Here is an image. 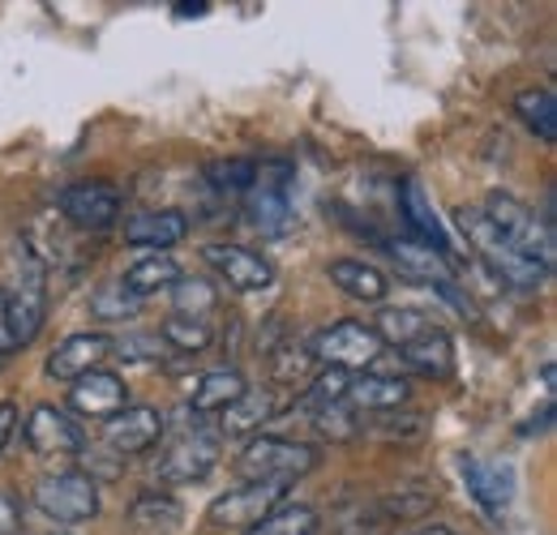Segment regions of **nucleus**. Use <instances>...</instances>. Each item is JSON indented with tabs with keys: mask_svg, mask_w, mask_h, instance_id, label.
<instances>
[{
	"mask_svg": "<svg viewBox=\"0 0 557 535\" xmlns=\"http://www.w3.org/2000/svg\"><path fill=\"white\" fill-rule=\"evenodd\" d=\"M108 356H112V338L99 335V331H82V335H70L57 343V351L48 356V377L77 382V377L95 373Z\"/></svg>",
	"mask_w": 557,
	"mask_h": 535,
	"instance_id": "nucleus-14",
	"label": "nucleus"
},
{
	"mask_svg": "<svg viewBox=\"0 0 557 535\" xmlns=\"http://www.w3.org/2000/svg\"><path fill=\"white\" fill-rule=\"evenodd\" d=\"M181 519H185V510L168 493H141L129 506V523L138 532H172V527H181Z\"/></svg>",
	"mask_w": 557,
	"mask_h": 535,
	"instance_id": "nucleus-26",
	"label": "nucleus"
},
{
	"mask_svg": "<svg viewBox=\"0 0 557 535\" xmlns=\"http://www.w3.org/2000/svg\"><path fill=\"white\" fill-rule=\"evenodd\" d=\"M26 446L44 459H70L86 450V433L82 424H73V415H65L61 407L52 402H39L30 415H26Z\"/></svg>",
	"mask_w": 557,
	"mask_h": 535,
	"instance_id": "nucleus-9",
	"label": "nucleus"
},
{
	"mask_svg": "<svg viewBox=\"0 0 557 535\" xmlns=\"http://www.w3.org/2000/svg\"><path fill=\"white\" fill-rule=\"evenodd\" d=\"M13 428H17V402H0V455L13 437Z\"/></svg>",
	"mask_w": 557,
	"mask_h": 535,
	"instance_id": "nucleus-39",
	"label": "nucleus"
},
{
	"mask_svg": "<svg viewBox=\"0 0 557 535\" xmlns=\"http://www.w3.org/2000/svg\"><path fill=\"white\" fill-rule=\"evenodd\" d=\"M245 535H318V510L309 506H278L271 519H262Z\"/></svg>",
	"mask_w": 557,
	"mask_h": 535,
	"instance_id": "nucleus-30",
	"label": "nucleus"
},
{
	"mask_svg": "<svg viewBox=\"0 0 557 535\" xmlns=\"http://www.w3.org/2000/svg\"><path fill=\"white\" fill-rule=\"evenodd\" d=\"M287 484H240L223 497H214L207 510L210 527L219 532H253L262 519H271L283 506Z\"/></svg>",
	"mask_w": 557,
	"mask_h": 535,
	"instance_id": "nucleus-5",
	"label": "nucleus"
},
{
	"mask_svg": "<svg viewBox=\"0 0 557 535\" xmlns=\"http://www.w3.org/2000/svg\"><path fill=\"white\" fill-rule=\"evenodd\" d=\"M172 300H176V313L181 318H202L207 309H214V287L210 283H202V278H185L181 274V283L172 287Z\"/></svg>",
	"mask_w": 557,
	"mask_h": 535,
	"instance_id": "nucleus-35",
	"label": "nucleus"
},
{
	"mask_svg": "<svg viewBox=\"0 0 557 535\" xmlns=\"http://www.w3.org/2000/svg\"><path fill=\"white\" fill-rule=\"evenodd\" d=\"M176 13H181V17H202L207 4H176Z\"/></svg>",
	"mask_w": 557,
	"mask_h": 535,
	"instance_id": "nucleus-40",
	"label": "nucleus"
},
{
	"mask_svg": "<svg viewBox=\"0 0 557 535\" xmlns=\"http://www.w3.org/2000/svg\"><path fill=\"white\" fill-rule=\"evenodd\" d=\"M249 386H245V377L236 373V369H214V373H202V382L194 386V395H189V407L198 411V415H210V411H227L232 402L240 399Z\"/></svg>",
	"mask_w": 557,
	"mask_h": 535,
	"instance_id": "nucleus-24",
	"label": "nucleus"
},
{
	"mask_svg": "<svg viewBox=\"0 0 557 535\" xmlns=\"http://www.w3.org/2000/svg\"><path fill=\"white\" fill-rule=\"evenodd\" d=\"M429 326H433L429 313H420L412 304H395V309H382V313H377L373 335L382 338V347H386V343H391V347H408V343L424 335Z\"/></svg>",
	"mask_w": 557,
	"mask_h": 535,
	"instance_id": "nucleus-27",
	"label": "nucleus"
},
{
	"mask_svg": "<svg viewBox=\"0 0 557 535\" xmlns=\"http://www.w3.org/2000/svg\"><path fill=\"white\" fill-rule=\"evenodd\" d=\"M455 219H459V232L468 236V245L481 253V262H485L506 287H515V291H536V287L549 278L536 262H528L515 245H506V240L497 236V227L488 223L481 206H459Z\"/></svg>",
	"mask_w": 557,
	"mask_h": 535,
	"instance_id": "nucleus-1",
	"label": "nucleus"
},
{
	"mask_svg": "<svg viewBox=\"0 0 557 535\" xmlns=\"http://www.w3.org/2000/svg\"><path fill=\"white\" fill-rule=\"evenodd\" d=\"M399 356H404V364L412 373H424V377H446L455 369V343H450L446 331H437V326H429L408 347H399Z\"/></svg>",
	"mask_w": 557,
	"mask_h": 535,
	"instance_id": "nucleus-20",
	"label": "nucleus"
},
{
	"mask_svg": "<svg viewBox=\"0 0 557 535\" xmlns=\"http://www.w3.org/2000/svg\"><path fill=\"white\" fill-rule=\"evenodd\" d=\"M202 258H207V266L219 270V278L232 291H267V287H275V266L262 253L245 249V245H223L219 240V245L202 249Z\"/></svg>",
	"mask_w": 557,
	"mask_h": 535,
	"instance_id": "nucleus-11",
	"label": "nucleus"
},
{
	"mask_svg": "<svg viewBox=\"0 0 557 535\" xmlns=\"http://www.w3.org/2000/svg\"><path fill=\"white\" fill-rule=\"evenodd\" d=\"M313 424H318V433L331 437V441H348V437H356V420H351L348 402L313 407Z\"/></svg>",
	"mask_w": 557,
	"mask_h": 535,
	"instance_id": "nucleus-36",
	"label": "nucleus"
},
{
	"mask_svg": "<svg viewBox=\"0 0 557 535\" xmlns=\"http://www.w3.org/2000/svg\"><path fill=\"white\" fill-rule=\"evenodd\" d=\"M481 210H485V219L497 227V236H502L506 245H515L528 262H536L545 274H554L557 240H554V223H549V219H541L532 206H523V201L510 198V194H488V201Z\"/></svg>",
	"mask_w": 557,
	"mask_h": 535,
	"instance_id": "nucleus-2",
	"label": "nucleus"
},
{
	"mask_svg": "<svg viewBox=\"0 0 557 535\" xmlns=\"http://www.w3.org/2000/svg\"><path fill=\"white\" fill-rule=\"evenodd\" d=\"M391 258L399 262V270L404 274H412V278H429L433 287L437 283H446V274H450V266H446V258L442 253H433V249H424V245H391Z\"/></svg>",
	"mask_w": 557,
	"mask_h": 535,
	"instance_id": "nucleus-28",
	"label": "nucleus"
},
{
	"mask_svg": "<svg viewBox=\"0 0 557 535\" xmlns=\"http://www.w3.org/2000/svg\"><path fill=\"white\" fill-rule=\"evenodd\" d=\"M348 386H351V373L344 369H326L313 377V386L305 390V407H335V402H348Z\"/></svg>",
	"mask_w": 557,
	"mask_h": 535,
	"instance_id": "nucleus-34",
	"label": "nucleus"
},
{
	"mask_svg": "<svg viewBox=\"0 0 557 535\" xmlns=\"http://www.w3.org/2000/svg\"><path fill=\"white\" fill-rule=\"evenodd\" d=\"M44 535H65V532H44Z\"/></svg>",
	"mask_w": 557,
	"mask_h": 535,
	"instance_id": "nucleus-42",
	"label": "nucleus"
},
{
	"mask_svg": "<svg viewBox=\"0 0 557 535\" xmlns=\"http://www.w3.org/2000/svg\"><path fill=\"white\" fill-rule=\"evenodd\" d=\"M48 318V296H44V278L30 266L26 283H17L13 291H4V331H9V347H26L44 331Z\"/></svg>",
	"mask_w": 557,
	"mask_h": 535,
	"instance_id": "nucleus-12",
	"label": "nucleus"
},
{
	"mask_svg": "<svg viewBox=\"0 0 557 535\" xmlns=\"http://www.w3.org/2000/svg\"><path fill=\"white\" fill-rule=\"evenodd\" d=\"M399 214L408 219V227H412V236H417L424 249H437L442 258L450 253V240H446V227H442V219H437V210H433V201L429 194L420 189L417 181H404L399 185Z\"/></svg>",
	"mask_w": 557,
	"mask_h": 535,
	"instance_id": "nucleus-18",
	"label": "nucleus"
},
{
	"mask_svg": "<svg viewBox=\"0 0 557 535\" xmlns=\"http://www.w3.org/2000/svg\"><path fill=\"white\" fill-rule=\"evenodd\" d=\"M245 210L262 236H283L292 227V167L287 163L258 167V181L249 189Z\"/></svg>",
	"mask_w": 557,
	"mask_h": 535,
	"instance_id": "nucleus-7",
	"label": "nucleus"
},
{
	"mask_svg": "<svg viewBox=\"0 0 557 535\" xmlns=\"http://www.w3.org/2000/svg\"><path fill=\"white\" fill-rule=\"evenodd\" d=\"M313 468H318V450L287 437H253L236 459L245 484H292Z\"/></svg>",
	"mask_w": 557,
	"mask_h": 535,
	"instance_id": "nucleus-3",
	"label": "nucleus"
},
{
	"mask_svg": "<svg viewBox=\"0 0 557 535\" xmlns=\"http://www.w3.org/2000/svg\"><path fill=\"white\" fill-rule=\"evenodd\" d=\"M185 236H189V219H185V210H146V214L125 219V240L138 245V249L163 253V249L181 245Z\"/></svg>",
	"mask_w": 557,
	"mask_h": 535,
	"instance_id": "nucleus-17",
	"label": "nucleus"
},
{
	"mask_svg": "<svg viewBox=\"0 0 557 535\" xmlns=\"http://www.w3.org/2000/svg\"><path fill=\"white\" fill-rule=\"evenodd\" d=\"M159 338H163L168 347L185 351V356H198L202 347H210L214 331H210V322H202V318H181V313H172V318L163 322Z\"/></svg>",
	"mask_w": 557,
	"mask_h": 535,
	"instance_id": "nucleus-29",
	"label": "nucleus"
},
{
	"mask_svg": "<svg viewBox=\"0 0 557 535\" xmlns=\"http://www.w3.org/2000/svg\"><path fill=\"white\" fill-rule=\"evenodd\" d=\"M412 535H459V532H450V527H420V532Z\"/></svg>",
	"mask_w": 557,
	"mask_h": 535,
	"instance_id": "nucleus-41",
	"label": "nucleus"
},
{
	"mask_svg": "<svg viewBox=\"0 0 557 535\" xmlns=\"http://www.w3.org/2000/svg\"><path fill=\"white\" fill-rule=\"evenodd\" d=\"M331 278L335 287H344L351 300H364V304H382L386 291H391V278L369 262H356V258H339L331 262Z\"/></svg>",
	"mask_w": 557,
	"mask_h": 535,
	"instance_id": "nucleus-21",
	"label": "nucleus"
},
{
	"mask_svg": "<svg viewBox=\"0 0 557 535\" xmlns=\"http://www.w3.org/2000/svg\"><path fill=\"white\" fill-rule=\"evenodd\" d=\"M112 351H116V360H129V364H146V360H159V351H163V338H159V335H125V338H112Z\"/></svg>",
	"mask_w": 557,
	"mask_h": 535,
	"instance_id": "nucleus-37",
	"label": "nucleus"
},
{
	"mask_svg": "<svg viewBox=\"0 0 557 535\" xmlns=\"http://www.w3.org/2000/svg\"><path fill=\"white\" fill-rule=\"evenodd\" d=\"M278 411H283V395H278V390H245L240 399L223 411V433H227V437L258 433L262 424L275 420Z\"/></svg>",
	"mask_w": 557,
	"mask_h": 535,
	"instance_id": "nucleus-19",
	"label": "nucleus"
},
{
	"mask_svg": "<svg viewBox=\"0 0 557 535\" xmlns=\"http://www.w3.org/2000/svg\"><path fill=\"white\" fill-rule=\"evenodd\" d=\"M463 471V484H468V493L476 497V506L485 510L488 519H506V510H510V493H515V475L510 468H502V463H485V459H463L459 463Z\"/></svg>",
	"mask_w": 557,
	"mask_h": 535,
	"instance_id": "nucleus-16",
	"label": "nucleus"
},
{
	"mask_svg": "<svg viewBox=\"0 0 557 535\" xmlns=\"http://www.w3.org/2000/svg\"><path fill=\"white\" fill-rule=\"evenodd\" d=\"M408 402V382L404 377H386V373H364L351 377L348 407H364V411H395Z\"/></svg>",
	"mask_w": 557,
	"mask_h": 535,
	"instance_id": "nucleus-23",
	"label": "nucleus"
},
{
	"mask_svg": "<svg viewBox=\"0 0 557 535\" xmlns=\"http://www.w3.org/2000/svg\"><path fill=\"white\" fill-rule=\"evenodd\" d=\"M70 407L82 411V415H90V420H112L116 411L129 407V386H125V377H116L108 369H95V373L73 382Z\"/></svg>",
	"mask_w": 557,
	"mask_h": 535,
	"instance_id": "nucleus-15",
	"label": "nucleus"
},
{
	"mask_svg": "<svg viewBox=\"0 0 557 535\" xmlns=\"http://www.w3.org/2000/svg\"><path fill=\"white\" fill-rule=\"evenodd\" d=\"M271 377L278 386H296L309 369H313V351L305 343H283V347H271Z\"/></svg>",
	"mask_w": 557,
	"mask_h": 535,
	"instance_id": "nucleus-32",
	"label": "nucleus"
},
{
	"mask_svg": "<svg viewBox=\"0 0 557 535\" xmlns=\"http://www.w3.org/2000/svg\"><path fill=\"white\" fill-rule=\"evenodd\" d=\"M22 532V501L13 493H0V535Z\"/></svg>",
	"mask_w": 557,
	"mask_h": 535,
	"instance_id": "nucleus-38",
	"label": "nucleus"
},
{
	"mask_svg": "<svg viewBox=\"0 0 557 535\" xmlns=\"http://www.w3.org/2000/svg\"><path fill=\"white\" fill-rule=\"evenodd\" d=\"M176 283H181V266H176L168 253H146V258H138L134 266L125 270V278H121V287H125L129 296H138V300L154 296V291H172Z\"/></svg>",
	"mask_w": 557,
	"mask_h": 535,
	"instance_id": "nucleus-22",
	"label": "nucleus"
},
{
	"mask_svg": "<svg viewBox=\"0 0 557 535\" xmlns=\"http://www.w3.org/2000/svg\"><path fill=\"white\" fill-rule=\"evenodd\" d=\"M515 112L541 141H557V99L549 86H532L515 95Z\"/></svg>",
	"mask_w": 557,
	"mask_h": 535,
	"instance_id": "nucleus-25",
	"label": "nucleus"
},
{
	"mask_svg": "<svg viewBox=\"0 0 557 535\" xmlns=\"http://www.w3.org/2000/svg\"><path fill=\"white\" fill-rule=\"evenodd\" d=\"M35 506L52 523H86L99 514V484L86 471H57L35 484Z\"/></svg>",
	"mask_w": 557,
	"mask_h": 535,
	"instance_id": "nucleus-4",
	"label": "nucleus"
},
{
	"mask_svg": "<svg viewBox=\"0 0 557 535\" xmlns=\"http://www.w3.org/2000/svg\"><path fill=\"white\" fill-rule=\"evenodd\" d=\"M141 309L138 296H129L121 283H103V287H95V296H90V313L99 318V322H125V318H134Z\"/></svg>",
	"mask_w": 557,
	"mask_h": 535,
	"instance_id": "nucleus-33",
	"label": "nucleus"
},
{
	"mask_svg": "<svg viewBox=\"0 0 557 535\" xmlns=\"http://www.w3.org/2000/svg\"><path fill=\"white\" fill-rule=\"evenodd\" d=\"M214 463H219V437L207 433V428H194V433H185L181 441H172L159 455L154 475L163 484H194V480H207Z\"/></svg>",
	"mask_w": 557,
	"mask_h": 535,
	"instance_id": "nucleus-8",
	"label": "nucleus"
},
{
	"mask_svg": "<svg viewBox=\"0 0 557 535\" xmlns=\"http://www.w3.org/2000/svg\"><path fill=\"white\" fill-rule=\"evenodd\" d=\"M163 433V415L154 407H125L116 411L108 424H103V441L116 459H134V455H146Z\"/></svg>",
	"mask_w": 557,
	"mask_h": 535,
	"instance_id": "nucleus-13",
	"label": "nucleus"
},
{
	"mask_svg": "<svg viewBox=\"0 0 557 535\" xmlns=\"http://www.w3.org/2000/svg\"><path fill=\"white\" fill-rule=\"evenodd\" d=\"M309 351L326 369L351 373V369H369L382 356V338L373 335V326H364V322H335V326H326V331L313 335Z\"/></svg>",
	"mask_w": 557,
	"mask_h": 535,
	"instance_id": "nucleus-6",
	"label": "nucleus"
},
{
	"mask_svg": "<svg viewBox=\"0 0 557 535\" xmlns=\"http://www.w3.org/2000/svg\"><path fill=\"white\" fill-rule=\"evenodd\" d=\"M207 181L219 194H249L258 181V163L253 159H219L207 167Z\"/></svg>",
	"mask_w": 557,
	"mask_h": 535,
	"instance_id": "nucleus-31",
	"label": "nucleus"
},
{
	"mask_svg": "<svg viewBox=\"0 0 557 535\" xmlns=\"http://www.w3.org/2000/svg\"><path fill=\"white\" fill-rule=\"evenodd\" d=\"M61 214L82 232H108L121 219V194L103 181H77L61 194Z\"/></svg>",
	"mask_w": 557,
	"mask_h": 535,
	"instance_id": "nucleus-10",
	"label": "nucleus"
}]
</instances>
